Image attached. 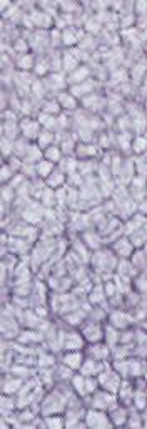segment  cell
I'll use <instances>...</instances> for the list:
<instances>
[{
    "mask_svg": "<svg viewBox=\"0 0 147 429\" xmlns=\"http://www.w3.org/2000/svg\"><path fill=\"white\" fill-rule=\"evenodd\" d=\"M132 289H134V292L145 297V272H139L132 278Z\"/></svg>",
    "mask_w": 147,
    "mask_h": 429,
    "instance_id": "obj_31",
    "label": "cell"
},
{
    "mask_svg": "<svg viewBox=\"0 0 147 429\" xmlns=\"http://www.w3.org/2000/svg\"><path fill=\"white\" fill-rule=\"evenodd\" d=\"M42 417H43V422H45L47 427H52V429L65 427L64 414H48V416H42Z\"/></svg>",
    "mask_w": 147,
    "mask_h": 429,
    "instance_id": "obj_29",
    "label": "cell"
},
{
    "mask_svg": "<svg viewBox=\"0 0 147 429\" xmlns=\"http://www.w3.org/2000/svg\"><path fill=\"white\" fill-rule=\"evenodd\" d=\"M37 364L42 369H52L56 366V357L52 355V352H40V355L37 357Z\"/></svg>",
    "mask_w": 147,
    "mask_h": 429,
    "instance_id": "obj_30",
    "label": "cell"
},
{
    "mask_svg": "<svg viewBox=\"0 0 147 429\" xmlns=\"http://www.w3.org/2000/svg\"><path fill=\"white\" fill-rule=\"evenodd\" d=\"M87 300H89L90 305H102V307H109L107 302V295L104 292V283H95L92 290L87 295Z\"/></svg>",
    "mask_w": 147,
    "mask_h": 429,
    "instance_id": "obj_16",
    "label": "cell"
},
{
    "mask_svg": "<svg viewBox=\"0 0 147 429\" xmlns=\"http://www.w3.org/2000/svg\"><path fill=\"white\" fill-rule=\"evenodd\" d=\"M12 141L14 139H10V137L2 136V155H4V158L10 156L14 153V145H15V142H12Z\"/></svg>",
    "mask_w": 147,
    "mask_h": 429,
    "instance_id": "obj_36",
    "label": "cell"
},
{
    "mask_svg": "<svg viewBox=\"0 0 147 429\" xmlns=\"http://www.w3.org/2000/svg\"><path fill=\"white\" fill-rule=\"evenodd\" d=\"M130 408H134L135 411H139V412L145 411V389H135Z\"/></svg>",
    "mask_w": 147,
    "mask_h": 429,
    "instance_id": "obj_27",
    "label": "cell"
},
{
    "mask_svg": "<svg viewBox=\"0 0 147 429\" xmlns=\"http://www.w3.org/2000/svg\"><path fill=\"white\" fill-rule=\"evenodd\" d=\"M56 169V163H52V161H48V159H40L39 163H35V171H37V176H40L42 180H47L48 176H51V173Z\"/></svg>",
    "mask_w": 147,
    "mask_h": 429,
    "instance_id": "obj_22",
    "label": "cell"
},
{
    "mask_svg": "<svg viewBox=\"0 0 147 429\" xmlns=\"http://www.w3.org/2000/svg\"><path fill=\"white\" fill-rule=\"evenodd\" d=\"M107 414H109V419L112 422V426H126L127 417H129V408L117 401V403L107 411Z\"/></svg>",
    "mask_w": 147,
    "mask_h": 429,
    "instance_id": "obj_13",
    "label": "cell"
},
{
    "mask_svg": "<svg viewBox=\"0 0 147 429\" xmlns=\"http://www.w3.org/2000/svg\"><path fill=\"white\" fill-rule=\"evenodd\" d=\"M74 151H75V155H77L79 158H87V156H95L97 155V150H95V146H92V145H87V142H79L77 146L74 148Z\"/></svg>",
    "mask_w": 147,
    "mask_h": 429,
    "instance_id": "obj_28",
    "label": "cell"
},
{
    "mask_svg": "<svg viewBox=\"0 0 147 429\" xmlns=\"http://www.w3.org/2000/svg\"><path fill=\"white\" fill-rule=\"evenodd\" d=\"M57 101H59V104H61V108H64V109H70V111L75 109L74 94H69V92H59Z\"/></svg>",
    "mask_w": 147,
    "mask_h": 429,
    "instance_id": "obj_33",
    "label": "cell"
},
{
    "mask_svg": "<svg viewBox=\"0 0 147 429\" xmlns=\"http://www.w3.org/2000/svg\"><path fill=\"white\" fill-rule=\"evenodd\" d=\"M22 379L17 377V376H14V374H10V376L2 379V387H4V394H7V396H12L15 392H19L20 387H22Z\"/></svg>",
    "mask_w": 147,
    "mask_h": 429,
    "instance_id": "obj_18",
    "label": "cell"
},
{
    "mask_svg": "<svg viewBox=\"0 0 147 429\" xmlns=\"http://www.w3.org/2000/svg\"><path fill=\"white\" fill-rule=\"evenodd\" d=\"M84 424H85L87 427H92V429H109V427H114L112 422H111V419H109L107 411L94 409V408L85 409Z\"/></svg>",
    "mask_w": 147,
    "mask_h": 429,
    "instance_id": "obj_5",
    "label": "cell"
},
{
    "mask_svg": "<svg viewBox=\"0 0 147 429\" xmlns=\"http://www.w3.org/2000/svg\"><path fill=\"white\" fill-rule=\"evenodd\" d=\"M97 382H99L101 389H104L111 394H116L119 386H121V382H122V377L119 376V374L112 369V366L107 362V364L104 366V369L97 374Z\"/></svg>",
    "mask_w": 147,
    "mask_h": 429,
    "instance_id": "obj_3",
    "label": "cell"
},
{
    "mask_svg": "<svg viewBox=\"0 0 147 429\" xmlns=\"http://www.w3.org/2000/svg\"><path fill=\"white\" fill-rule=\"evenodd\" d=\"M127 238L130 240V243H132L134 248H144L145 246V227L135 230V232L127 235Z\"/></svg>",
    "mask_w": 147,
    "mask_h": 429,
    "instance_id": "obj_25",
    "label": "cell"
},
{
    "mask_svg": "<svg viewBox=\"0 0 147 429\" xmlns=\"http://www.w3.org/2000/svg\"><path fill=\"white\" fill-rule=\"evenodd\" d=\"M87 403H89V408L94 409H102V411H109L114 404L117 403L116 394L107 392L104 389H97L95 392H92L90 396H87Z\"/></svg>",
    "mask_w": 147,
    "mask_h": 429,
    "instance_id": "obj_6",
    "label": "cell"
},
{
    "mask_svg": "<svg viewBox=\"0 0 147 429\" xmlns=\"http://www.w3.org/2000/svg\"><path fill=\"white\" fill-rule=\"evenodd\" d=\"M134 392H135V387H134V382L132 379H122L121 386H119L117 392H116V398L121 404L127 406L130 408V404H132V398H134Z\"/></svg>",
    "mask_w": 147,
    "mask_h": 429,
    "instance_id": "obj_11",
    "label": "cell"
},
{
    "mask_svg": "<svg viewBox=\"0 0 147 429\" xmlns=\"http://www.w3.org/2000/svg\"><path fill=\"white\" fill-rule=\"evenodd\" d=\"M70 387L75 392L77 398H85V376L80 372H74L70 377Z\"/></svg>",
    "mask_w": 147,
    "mask_h": 429,
    "instance_id": "obj_19",
    "label": "cell"
},
{
    "mask_svg": "<svg viewBox=\"0 0 147 429\" xmlns=\"http://www.w3.org/2000/svg\"><path fill=\"white\" fill-rule=\"evenodd\" d=\"M64 42L67 44V46H72V44H75V37L70 34V32H65V34H64Z\"/></svg>",
    "mask_w": 147,
    "mask_h": 429,
    "instance_id": "obj_37",
    "label": "cell"
},
{
    "mask_svg": "<svg viewBox=\"0 0 147 429\" xmlns=\"http://www.w3.org/2000/svg\"><path fill=\"white\" fill-rule=\"evenodd\" d=\"M17 340L20 344H35V342H40L42 340V335L39 332H35L34 329H29L27 327L25 331H22L19 335H17Z\"/></svg>",
    "mask_w": 147,
    "mask_h": 429,
    "instance_id": "obj_23",
    "label": "cell"
},
{
    "mask_svg": "<svg viewBox=\"0 0 147 429\" xmlns=\"http://www.w3.org/2000/svg\"><path fill=\"white\" fill-rule=\"evenodd\" d=\"M59 340L62 344V350H82L87 344L79 331H70L67 334L59 332Z\"/></svg>",
    "mask_w": 147,
    "mask_h": 429,
    "instance_id": "obj_8",
    "label": "cell"
},
{
    "mask_svg": "<svg viewBox=\"0 0 147 429\" xmlns=\"http://www.w3.org/2000/svg\"><path fill=\"white\" fill-rule=\"evenodd\" d=\"M61 104H59L57 99H51V101H45L43 102V113L47 114H52V116H57V114H61Z\"/></svg>",
    "mask_w": 147,
    "mask_h": 429,
    "instance_id": "obj_34",
    "label": "cell"
},
{
    "mask_svg": "<svg viewBox=\"0 0 147 429\" xmlns=\"http://www.w3.org/2000/svg\"><path fill=\"white\" fill-rule=\"evenodd\" d=\"M102 240H104V238H102V235L97 233V232H92V230L82 233V243L87 246V248H90V250L102 248V245H104V241H102Z\"/></svg>",
    "mask_w": 147,
    "mask_h": 429,
    "instance_id": "obj_17",
    "label": "cell"
},
{
    "mask_svg": "<svg viewBox=\"0 0 147 429\" xmlns=\"http://www.w3.org/2000/svg\"><path fill=\"white\" fill-rule=\"evenodd\" d=\"M67 181V174H65L62 169H54L51 173V176L45 180V185L51 186L54 190H59L61 186H64V183Z\"/></svg>",
    "mask_w": 147,
    "mask_h": 429,
    "instance_id": "obj_21",
    "label": "cell"
},
{
    "mask_svg": "<svg viewBox=\"0 0 147 429\" xmlns=\"http://www.w3.org/2000/svg\"><path fill=\"white\" fill-rule=\"evenodd\" d=\"M40 131H42V124L37 119L25 118V119L20 121V133L25 139H29V141L37 139V136L40 134Z\"/></svg>",
    "mask_w": 147,
    "mask_h": 429,
    "instance_id": "obj_14",
    "label": "cell"
},
{
    "mask_svg": "<svg viewBox=\"0 0 147 429\" xmlns=\"http://www.w3.org/2000/svg\"><path fill=\"white\" fill-rule=\"evenodd\" d=\"M107 324L112 326L117 331H124V329H129L134 326V318L132 313L129 310H126L124 307H116V309H111L107 312Z\"/></svg>",
    "mask_w": 147,
    "mask_h": 429,
    "instance_id": "obj_4",
    "label": "cell"
},
{
    "mask_svg": "<svg viewBox=\"0 0 147 429\" xmlns=\"http://www.w3.org/2000/svg\"><path fill=\"white\" fill-rule=\"evenodd\" d=\"M84 359H85V355H84L82 350H64V355L61 357V362L65 367H69L70 371L79 372Z\"/></svg>",
    "mask_w": 147,
    "mask_h": 429,
    "instance_id": "obj_12",
    "label": "cell"
},
{
    "mask_svg": "<svg viewBox=\"0 0 147 429\" xmlns=\"http://www.w3.org/2000/svg\"><path fill=\"white\" fill-rule=\"evenodd\" d=\"M54 141H56V136H54L52 129L43 128L40 131V134L37 136V145H39V148H42V150H45V148L52 146Z\"/></svg>",
    "mask_w": 147,
    "mask_h": 429,
    "instance_id": "obj_24",
    "label": "cell"
},
{
    "mask_svg": "<svg viewBox=\"0 0 147 429\" xmlns=\"http://www.w3.org/2000/svg\"><path fill=\"white\" fill-rule=\"evenodd\" d=\"M107 364L106 362H101V361H95V359H90V357L85 355V359L82 362V366H80L79 372L84 374V376H92V377H97V374H99L102 369H104V366Z\"/></svg>",
    "mask_w": 147,
    "mask_h": 429,
    "instance_id": "obj_15",
    "label": "cell"
},
{
    "mask_svg": "<svg viewBox=\"0 0 147 429\" xmlns=\"http://www.w3.org/2000/svg\"><path fill=\"white\" fill-rule=\"evenodd\" d=\"M79 332L82 334L87 344H94L104 340V324L94 322V320H84L82 326L79 327Z\"/></svg>",
    "mask_w": 147,
    "mask_h": 429,
    "instance_id": "obj_7",
    "label": "cell"
},
{
    "mask_svg": "<svg viewBox=\"0 0 147 429\" xmlns=\"http://www.w3.org/2000/svg\"><path fill=\"white\" fill-rule=\"evenodd\" d=\"M85 355L90 357V359L106 362V361L111 359V347H109L104 340H101V342L89 344V347L85 349Z\"/></svg>",
    "mask_w": 147,
    "mask_h": 429,
    "instance_id": "obj_9",
    "label": "cell"
},
{
    "mask_svg": "<svg viewBox=\"0 0 147 429\" xmlns=\"http://www.w3.org/2000/svg\"><path fill=\"white\" fill-rule=\"evenodd\" d=\"M129 262L132 263L135 272H145V246L144 248H134L132 255L129 257Z\"/></svg>",
    "mask_w": 147,
    "mask_h": 429,
    "instance_id": "obj_20",
    "label": "cell"
},
{
    "mask_svg": "<svg viewBox=\"0 0 147 429\" xmlns=\"http://www.w3.org/2000/svg\"><path fill=\"white\" fill-rule=\"evenodd\" d=\"M111 250L116 254L117 258H129L130 255H132V252H134V246L132 243H130V240L127 238L126 235H121V236H117L116 240L111 241Z\"/></svg>",
    "mask_w": 147,
    "mask_h": 429,
    "instance_id": "obj_10",
    "label": "cell"
},
{
    "mask_svg": "<svg viewBox=\"0 0 147 429\" xmlns=\"http://www.w3.org/2000/svg\"><path fill=\"white\" fill-rule=\"evenodd\" d=\"M43 158L57 164L62 159V150H61V148H57V146H54V145L48 146V148L43 150Z\"/></svg>",
    "mask_w": 147,
    "mask_h": 429,
    "instance_id": "obj_32",
    "label": "cell"
},
{
    "mask_svg": "<svg viewBox=\"0 0 147 429\" xmlns=\"http://www.w3.org/2000/svg\"><path fill=\"white\" fill-rule=\"evenodd\" d=\"M119 258L116 257V254L111 248H99L94 250V255L90 258L92 268L94 272L104 275V273H114L116 272Z\"/></svg>",
    "mask_w": 147,
    "mask_h": 429,
    "instance_id": "obj_2",
    "label": "cell"
},
{
    "mask_svg": "<svg viewBox=\"0 0 147 429\" xmlns=\"http://www.w3.org/2000/svg\"><path fill=\"white\" fill-rule=\"evenodd\" d=\"M130 148H132V151L135 153V155H144L145 153V136H135Z\"/></svg>",
    "mask_w": 147,
    "mask_h": 429,
    "instance_id": "obj_35",
    "label": "cell"
},
{
    "mask_svg": "<svg viewBox=\"0 0 147 429\" xmlns=\"http://www.w3.org/2000/svg\"><path fill=\"white\" fill-rule=\"evenodd\" d=\"M74 396V394H70ZM69 394H65L62 389H54L51 390L45 398L40 401V412L42 416L48 414H62L67 408V399L70 398Z\"/></svg>",
    "mask_w": 147,
    "mask_h": 429,
    "instance_id": "obj_1",
    "label": "cell"
},
{
    "mask_svg": "<svg viewBox=\"0 0 147 429\" xmlns=\"http://www.w3.org/2000/svg\"><path fill=\"white\" fill-rule=\"evenodd\" d=\"M119 334H121V331H117V329H114L107 324V326H104V342L109 347H114L116 344H119Z\"/></svg>",
    "mask_w": 147,
    "mask_h": 429,
    "instance_id": "obj_26",
    "label": "cell"
}]
</instances>
